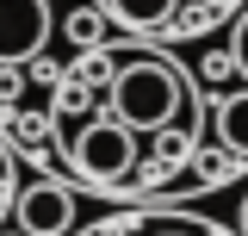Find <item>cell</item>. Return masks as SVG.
<instances>
[{"instance_id": "1", "label": "cell", "mask_w": 248, "mask_h": 236, "mask_svg": "<svg viewBox=\"0 0 248 236\" xmlns=\"http://www.w3.org/2000/svg\"><path fill=\"white\" fill-rule=\"evenodd\" d=\"M106 112L130 124L137 137H155L168 124H180L186 112V81L180 68L155 50H137V56H118L112 62V81H106Z\"/></svg>"}, {"instance_id": "2", "label": "cell", "mask_w": 248, "mask_h": 236, "mask_svg": "<svg viewBox=\"0 0 248 236\" xmlns=\"http://www.w3.org/2000/svg\"><path fill=\"white\" fill-rule=\"evenodd\" d=\"M68 162L81 168V180H93V186H124L130 180V168L143 162L137 155V131L130 124H118V118H93V124H81L75 131V143H68Z\"/></svg>"}, {"instance_id": "3", "label": "cell", "mask_w": 248, "mask_h": 236, "mask_svg": "<svg viewBox=\"0 0 248 236\" xmlns=\"http://www.w3.org/2000/svg\"><path fill=\"white\" fill-rule=\"evenodd\" d=\"M50 44V0H0V62H31Z\"/></svg>"}, {"instance_id": "4", "label": "cell", "mask_w": 248, "mask_h": 236, "mask_svg": "<svg viewBox=\"0 0 248 236\" xmlns=\"http://www.w3.org/2000/svg\"><path fill=\"white\" fill-rule=\"evenodd\" d=\"M13 211H19V230L25 236H68L75 230V193H68L62 180L25 186V193L13 199Z\"/></svg>"}, {"instance_id": "5", "label": "cell", "mask_w": 248, "mask_h": 236, "mask_svg": "<svg viewBox=\"0 0 248 236\" xmlns=\"http://www.w3.org/2000/svg\"><path fill=\"white\" fill-rule=\"evenodd\" d=\"M180 0H106V19H118L130 31H155V25H174Z\"/></svg>"}, {"instance_id": "6", "label": "cell", "mask_w": 248, "mask_h": 236, "mask_svg": "<svg viewBox=\"0 0 248 236\" xmlns=\"http://www.w3.org/2000/svg\"><path fill=\"white\" fill-rule=\"evenodd\" d=\"M217 137H223L230 155H248V93H230L217 106Z\"/></svg>"}, {"instance_id": "7", "label": "cell", "mask_w": 248, "mask_h": 236, "mask_svg": "<svg viewBox=\"0 0 248 236\" xmlns=\"http://www.w3.org/2000/svg\"><path fill=\"white\" fill-rule=\"evenodd\" d=\"M68 44H81V50H93V44H99V37H106V13H99V6H81V13H68Z\"/></svg>"}, {"instance_id": "8", "label": "cell", "mask_w": 248, "mask_h": 236, "mask_svg": "<svg viewBox=\"0 0 248 236\" xmlns=\"http://www.w3.org/2000/svg\"><path fill=\"white\" fill-rule=\"evenodd\" d=\"M180 155H186V131H180V124H168V131L149 137V162H155V168H174Z\"/></svg>"}, {"instance_id": "9", "label": "cell", "mask_w": 248, "mask_h": 236, "mask_svg": "<svg viewBox=\"0 0 248 236\" xmlns=\"http://www.w3.org/2000/svg\"><path fill=\"white\" fill-rule=\"evenodd\" d=\"M25 87V75H19V62H0V106H13Z\"/></svg>"}, {"instance_id": "10", "label": "cell", "mask_w": 248, "mask_h": 236, "mask_svg": "<svg viewBox=\"0 0 248 236\" xmlns=\"http://www.w3.org/2000/svg\"><path fill=\"white\" fill-rule=\"evenodd\" d=\"M230 56H236V75H248V13L236 19V37H230Z\"/></svg>"}, {"instance_id": "11", "label": "cell", "mask_w": 248, "mask_h": 236, "mask_svg": "<svg viewBox=\"0 0 248 236\" xmlns=\"http://www.w3.org/2000/svg\"><path fill=\"white\" fill-rule=\"evenodd\" d=\"M199 6H205V13H211V19H223V13H236V6H242V0H199Z\"/></svg>"}, {"instance_id": "12", "label": "cell", "mask_w": 248, "mask_h": 236, "mask_svg": "<svg viewBox=\"0 0 248 236\" xmlns=\"http://www.w3.org/2000/svg\"><path fill=\"white\" fill-rule=\"evenodd\" d=\"M236 230H242V236H248V199H242V211H236Z\"/></svg>"}, {"instance_id": "13", "label": "cell", "mask_w": 248, "mask_h": 236, "mask_svg": "<svg viewBox=\"0 0 248 236\" xmlns=\"http://www.w3.org/2000/svg\"><path fill=\"white\" fill-rule=\"evenodd\" d=\"M6 236H25V230H6Z\"/></svg>"}]
</instances>
